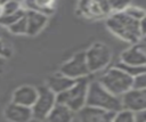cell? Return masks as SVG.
I'll use <instances>...</instances> for the list:
<instances>
[{"instance_id": "obj_1", "label": "cell", "mask_w": 146, "mask_h": 122, "mask_svg": "<svg viewBox=\"0 0 146 122\" xmlns=\"http://www.w3.org/2000/svg\"><path fill=\"white\" fill-rule=\"evenodd\" d=\"M106 26L117 38L131 44H136L141 41L138 22L130 18L123 11L111 14L106 19Z\"/></svg>"}, {"instance_id": "obj_2", "label": "cell", "mask_w": 146, "mask_h": 122, "mask_svg": "<svg viewBox=\"0 0 146 122\" xmlns=\"http://www.w3.org/2000/svg\"><path fill=\"white\" fill-rule=\"evenodd\" d=\"M86 106H90L113 113H116L122 109L121 98L108 92L105 88L100 86V83L97 80L89 82Z\"/></svg>"}, {"instance_id": "obj_3", "label": "cell", "mask_w": 146, "mask_h": 122, "mask_svg": "<svg viewBox=\"0 0 146 122\" xmlns=\"http://www.w3.org/2000/svg\"><path fill=\"white\" fill-rule=\"evenodd\" d=\"M89 82L90 80L88 78L76 80L68 90L56 95V104L64 105L73 113H78L86 106Z\"/></svg>"}, {"instance_id": "obj_4", "label": "cell", "mask_w": 146, "mask_h": 122, "mask_svg": "<svg viewBox=\"0 0 146 122\" xmlns=\"http://www.w3.org/2000/svg\"><path fill=\"white\" fill-rule=\"evenodd\" d=\"M97 81L108 92L121 98L125 92L132 89L133 79L127 73H124L122 70L117 68L116 66H113L107 70L104 74H102Z\"/></svg>"}, {"instance_id": "obj_5", "label": "cell", "mask_w": 146, "mask_h": 122, "mask_svg": "<svg viewBox=\"0 0 146 122\" xmlns=\"http://www.w3.org/2000/svg\"><path fill=\"white\" fill-rule=\"evenodd\" d=\"M84 55L90 74L104 70L112 60V50L103 42H95L91 44L84 51Z\"/></svg>"}, {"instance_id": "obj_6", "label": "cell", "mask_w": 146, "mask_h": 122, "mask_svg": "<svg viewBox=\"0 0 146 122\" xmlns=\"http://www.w3.org/2000/svg\"><path fill=\"white\" fill-rule=\"evenodd\" d=\"M36 89L38 97L35 103L31 107L32 119L38 121H44V119L56 105V95L46 86H41Z\"/></svg>"}, {"instance_id": "obj_7", "label": "cell", "mask_w": 146, "mask_h": 122, "mask_svg": "<svg viewBox=\"0 0 146 122\" xmlns=\"http://www.w3.org/2000/svg\"><path fill=\"white\" fill-rule=\"evenodd\" d=\"M59 73L73 80L88 78L90 72L87 66L84 51H79L75 55H73V57H71L68 60H66L60 66Z\"/></svg>"}, {"instance_id": "obj_8", "label": "cell", "mask_w": 146, "mask_h": 122, "mask_svg": "<svg viewBox=\"0 0 146 122\" xmlns=\"http://www.w3.org/2000/svg\"><path fill=\"white\" fill-rule=\"evenodd\" d=\"M122 108L131 112L146 109V89H130L121 97Z\"/></svg>"}, {"instance_id": "obj_9", "label": "cell", "mask_w": 146, "mask_h": 122, "mask_svg": "<svg viewBox=\"0 0 146 122\" xmlns=\"http://www.w3.org/2000/svg\"><path fill=\"white\" fill-rule=\"evenodd\" d=\"M79 6L81 14L89 18L103 17L112 14L108 1H84L80 2Z\"/></svg>"}, {"instance_id": "obj_10", "label": "cell", "mask_w": 146, "mask_h": 122, "mask_svg": "<svg viewBox=\"0 0 146 122\" xmlns=\"http://www.w3.org/2000/svg\"><path fill=\"white\" fill-rule=\"evenodd\" d=\"M80 122H113V112L84 106L81 111L78 112Z\"/></svg>"}, {"instance_id": "obj_11", "label": "cell", "mask_w": 146, "mask_h": 122, "mask_svg": "<svg viewBox=\"0 0 146 122\" xmlns=\"http://www.w3.org/2000/svg\"><path fill=\"white\" fill-rule=\"evenodd\" d=\"M120 62L128 65L135 66H146V52L143 49L140 42L132 44L125 49L120 57Z\"/></svg>"}, {"instance_id": "obj_12", "label": "cell", "mask_w": 146, "mask_h": 122, "mask_svg": "<svg viewBox=\"0 0 146 122\" xmlns=\"http://www.w3.org/2000/svg\"><path fill=\"white\" fill-rule=\"evenodd\" d=\"M38 97V89L32 86H22L14 91L13 95V103L25 106L32 107L35 103Z\"/></svg>"}, {"instance_id": "obj_13", "label": "cell", "mask_w": 146, "mask_h": 122, "mask_svg": "<svg viewBox=\"0 0 146 122\" xmlns=\"http://www.w3.org/2000/svg\"><path fill=\"white\" fill-rule=\"evenodd\" d=\"M25 18H26V26L27 31L26 34L34 36L36 35L47 24L48 16L34 10H25Z\"/></svg>"}, {"instance_id": "obj_14", "label": "cell", "mask_w": 146, "mask_h": 122, "mask_svg": "<svg viewBox=\"0 0 146 122\" xmlns=\"http://www.w3.org/2000/svg\"><path fill=\"white\" fill-rule=\"evenodd\" d=\"M5 116L9 122H30L32 119V111L30 107L11 101L5 109Z\"/></svg>"}, {"instance_id": "obj_15", "label": "cell", "mask_w": 146, "mask_h": 122, "mask_svg": "<svg viewBox=\"0 0 146 122\" xmlns=\"http://www.w3.org/2000/svg\"><path fill=\"white\" fill-rule=\"evenodd\" d=\"M75 81L76 80L70 79V78H67V76H65V75H63L58 72L54 75H50L47 79L46 87L49 88L55 95H58L60 92H64V91L68 90L75 83Z\"/></svg>"}, {"instance_id": "obj_16", "label": "cell", "mask_w": 146, "mask_h": 122, "mask_svg": "<svg viewBox=\"0 0 146 122\" xmlns=\"http://www.w3.org/2000/svg\"><path fill=\"white\" fill-rule=\"evenodd\" d=\"M74 115L75 113H73L66 106L56 104L43 122H73Z\"/></svg>"}, {"instance_id": "obj_17", "label": "cell", "mask_w": 146, "mask_h": 122, "mask_svg": "<svg viewBox=\"0 0 146 122\" xmlns=\"http://www.w3.org/2000/svg\"><path fill=\"white\" fill-rule=\"evenodd\" d=\"M117 68L122 70L124 73H127L129 76H131L132 79L136 78L137 75L141 74V73H145L146 72V66H135V65H128V64H123L121 62H119L116 65Z\"/></svg>"}, {"instance_id": "obj_18", "label": "cell", "mask_w": 146, "mask_h": 122, "mask_svg": "<svg viewBox=\"0 0 146 122\" xmlns=\"http://www.w3.org/2000/svg\"><path fill=\"white\" fill-rule=\"evenodd\" d=\"M24 15H25L24 8L21 9L19 11H17V13L13 14V15H1L0 16V25L1 26H6V27H9L15 22H17L19 18H22Z\"/></svg>"}, {"instance_id": "obj_19", "label": "cell", "mask_w": 146, "mask_h": 122, "mask_svg": "<svg viewBox=\"0 0 146 122\" xmlns=\"http://www.w3.org/2000/svg\"><path fill=\"white\" fill-rule=\"evenodd\" d=\"M123 13L125 14V15H128L130 18H132V19H135V21H140L145 15H146V11L143 9V8H140V7H137V6H132V5H129L124 10H123Z\"/></svg>"}, {"instance_id": "obj_20", "label": "cell", "mask_w": 146, "mask_h": 122, "mask_svg": "<svg viewBox=\"0 0 146 122\" xmlns=\"http://www.w3.org/2000/svg\"><path fill=\"white\" fill-rule=\"evenodd\" d=\"M113 122H135V113L122 108L121 111L114 113Z\"/></svg>"}, {"instance_id": "obj_21", "label": "cell", "mask_w": 146, "mask_h": 122, "mask_svg": "<svg viewBox=\"0 0 146 122\" xmlns=\"http://www.w3.org/2000/svg\"><path fill=\"white\" fill-rule=\"evenodd\" d=\"M23 9L22 3L18 1H8L1 5V15H13Z\"/></svg>"}, {"instance_id": "obj_22", "label": "cell", "mask_w": 146, "mask_h": 122, "mask_svg": "<svg viewBox=\"0 0 146 122\" xmlns=\"http://www.w3.org/2000/svg\"><path fill=\"white\" fill-rule=\"evenodd\" d=\"M9 31L14 34H26V31H27V26H26V18H25V15L19 18L17 22H15L11 26L8 27Z\"/></svg>"}, {"instance_id": "obj_23", "label": "cell", "mask_w": 146, "mask_h": 122, "mask_svg": "<svg viewBox=\"0 0 146 122\" xmlns=\"http://www.w3.org/2000/svg\"><path fill=\"white\" fill-rule=\"evenodd\" d=\"M132 88L133 89H146V72L133 78Z\"/></svg>"}, {"instance_id": "obj_24", "label": "cell", "mask_w": 146, "mask_h": 122, "mask_svg": "<svg viewBox=\"0 0 146 122\" xmlns=\"http://www.w3.org/2000/svg\"><path fill=\"white\" fill-rule=\"evenodd\" d=\"M11 48L5 42V41H2L1 39H0V57H2V58H8V57H10L11 56Z\"/></svg>"}, {"instance_id": "obj_25", "label": "cell", "mask_w": 146, "mask_h": 122, "mask_svg": "<svg viewBox=\"0 0 146 122\" xmlns=\"http://www.w3.org/2000/svg\"><path fill=\"white\" fill-rule=\"evenodd\" d=\"M135 122H146V109L135 112Z\"/></svg>"}, {"instance_id": "obj_26", "label": "cell", "mask_w": 146, "mask_h": 122, "mask_svg": "<svg viewBox=\"0 0 146 122\" xmlns=\"http://www.w3.org/2000/svg\"><path fill=\"white\" fill-rule=\"evenodd\" d=\"M138 25H139L140 35H141V38H144L146 35V15L140 21H138Z\"/></svg>"}, {"instance_id": "obj_27", "label": "cell", "mask_w": 146, "mask_h": 122, "mask_svg": "<svg viewBox=\"0 0 146 122\" xmlns=\"http://www.w3.org/2000/svg\"><path fill=\"white\" fill-rule=\"evenodd\" d=\"M5 64H6V59L0 57V73L3 71V67H5Z\"/></svg>"}, {"instance_id": "obj_28", "label": "cell", "mask_w": 146, "mask_h": 122, "mask_svg": "<svg viewBox=\"0 0 146 122\" xmlns=\"http://www.w3.org/2000/svg\"><path fill=\"white\" fill-rule=\"evenodd\" d=\"M140 44H141L143 49H144V50H145V52H146V43H143V42H140Z\"/></svg>"}, {"instance_id": "obj_29", "label": "cell", "mask_w": 146, "mask_h": 122, "mask_svg": "<svg viewBox=\"0 0 146 122\" xmlns=\"http://www.w3.org/2000/svg\"><path fill=\"white\" fill-rule=\"evenodd\" d=\"M140 42H143V43H146V35L144 36V38H141V41Z\"/></svg>"}, {"instance_id": "obj_30", "label": "cell", "mask_w": 146, "mask_h": 122, "mask_svg": "<svg viewBox=\"0 0 146 122\" xmlns=\"http://www.w3.org/2000/svg\"><path fill=\"white\" fill-rule=\"evenodd\" d=\"M0 39H1V34H0Z\"/></svg>"}]
</instances>
